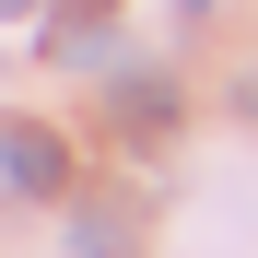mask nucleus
I'll return each instance as SVG.
<instances>
[{"instance_id":"obj_1","label":"nucleus","mask_w":258,"mask_h":258,"mask_svg":"<svg viewBox=\"0 0 258 258\" xmlns=\"http://www.w3.org/2000/svg\"><path fill=\"white\" fill-rule=\"evenodd\" d=\"M0 188L12 200H59L71 188V141L35 129V117H0Z\"/></svg>"},{"instance_id":"obj_3","label":"nucleus","mask_w":258,"mask_h":258,"mask_svg":"<svg viewBox=\"0 0 258 258\" xmlns=\"http://www.w3.org/2000/svg\"><path fill=\"white\" fill-rule=\"evenodd\" d=\"M12 12H35V0H0V24H12Z\"/></svg>"},{"instance_id":"obj_2","label":"nucleus","mask_w":258,"mask_h":258,"mask_svg":"<svg viewBox=\"0 0 258 258\" xmlns=\"http://www.w3.org/2000/svg\"><path fill=\"white\" fill-rule=\"evenodd\" d=\"M47 47H59V59H106V0H94V12H71Z\"/></svg>"}]
</instances>
